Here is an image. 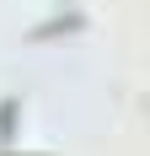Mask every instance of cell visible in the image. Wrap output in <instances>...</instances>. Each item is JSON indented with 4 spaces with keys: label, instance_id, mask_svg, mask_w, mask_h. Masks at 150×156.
<instances>
[{
    "label": "cell",
    "instance_id": "obj_2",
    "mask_svg": "<svg viewBox=\"0 0 150 156\" xmlns=\"http://www.w3.org/2000/svg\"><path fill=\"white\" fill-rule=\"evenodd\" d=\"M16 113H22V97H0V145L16 140Z\"/></svg>",
    "mask_w": 150,
    "mask_h": 156
},
{
    "label": "cell",
    "instance_id": "obj_3",
    "mask_svg": "<svg viewBox=\"0 0 150 156\" xmlns=\"http://www.w3.org/2000/svg\"><path fill=\"white\" fill-rule=\"evenodd\" d=\"M0 156H16V151H0Z\"/></svg>",
    "mask_w": 150,
    "mask_h": 156
},
{
    "label": "cell",
    "instance_id": "obj_1",
    "mask_svg": "<svg viewBox=\"0 0 150 156\" xmlns=\"http://www.w3.org/2000/svg\"><path fill=\"white\" fill-rule=\"evenodd\" d=\"M80 27H86V22H80V11H70V16H48L43 27H32L27 38H32V43H48V38H59V32H80Z\"/></svg>",
    "mask_w": 150,
    "mask_h": 156
}]
</instances>
